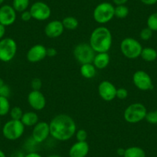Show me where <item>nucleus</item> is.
I'll use <instances>...</instances> for the list:
<instances>
[{
	"mask_svg": "<svg viewBox=\"0 0 157 157\" xmlns=\"http://www.w3.org/2000/svg\"><path fill=\"white\" fill-rule=\"evenodd\" d=\"M50 136L55 140L66 142L75 136L76 123L69 115L61 113L52 118L49 122Z\"/></svg>",
	"mask_w": 157,
	"mask_h": 157,
	"instance_id": "f257e3e1",
	"label": "nucleus"
},
{
	"mask_svg": "<svg viewBox=\"0 0 157 157\" xmlns=\"http://www.w3.org/2000/svg\"><path fill=\"white\" fill-rule=\"evenodd\" d=\"M89 44L96 53L108 52L113 44V36L109 29L104 25L95 28L90 34Z\"/></svg>",
	"mask_w": 157,
	"mask_h": 157,
	"instance_id": "f03ea898",
	"label": "nucleus"
},
{
	"mask_svg": "<svg viewBox=\"0 0 157 157\" xmlns=\"http://www.w3.org/2000/svg\"><path fill=\"white\" fill-rule=\"evenodd\" d=\"M146 107L140 102H134L128 105L123 113L125 121L130 124H136L146 119Z\"/></svg>",
	"mask_w": 157,
	"mask_h": 157,
	"instance_id": "7ed1b4c3",
	"label": "nucleus"
},
{
	"mask_svg": "<svg viewBox=\"0 0 157 157\" xmlns=\"http://www.w3.org/2000/svg\"><path fill=\"white\" fill-rule=\"evenodd\" d=\"M93 16L97 23L101 25L108 23L115 17V6L110 2H101L95 7Z\"/></svg>",
	"mask_w": 157,
	"mask_h": 157,
	"instance_id": "20e7f679",
	"label": "nucleus"
},
{
	"mask_svg": "<svg viewBox=\"0 0 157 157\" xmlns=\"http://www.w3.org/2000/svg\"><path fill=\"white\" fill-rule=\"evenodd\" d=\"M143 46L137 39L132 37H126L120 43V51L126 58L135 59L140 57Z\"/></svg>",
	"mask_w": 157,
	"mask_h": 157,
	"instance_id": "39448f33",
	"label": "nucleus"
},
{
	"mask_svg": "<svg viewBox=\"0 0 157 157\" xmlns=\"http://www.w3.org/2000/svg\"><path fill=\"white\" fill-rule=\"evenodd\" d=\"M25 126L21 120H10L3 125L2 132L3 136L10 141H15L23 136Z\"/></svg>",
	"mask_w": 157,
	"mask_h": 157,
	"instance_id": "423d86ee",
	"label": "nucleus"
},
{
	"mask_svg": "<svg viewBox=\"0 0 157 157\" xmlns=\"http://www.w3.org/2000/svg\"><path fill=\"white\" fill-rule=\"evenodd\" d=\"M18 46L13 38L5 37L0 40V61L10 63L17 53Z\"/></svg>",
	"mask_w": 157,
	"mask_h": 157,
	"instance_id": "0eeeda50",
	"label": "nucleus"
},
{
	"mask_svg": "<svg viewBox=\"0 0 157 157\" xmlns=\"http://www.w3.org/2000/svg\"><path fill=\"white\" fill-rule=\"evenodd\" d=\"M96 52L89 43H78L73 49V56L78 63L86 64L92 63Z\"/></svg>",
	"mask_w": 157,
	"mask_h": 157,
	"instance_id": "6e6552de",
	"label": "nucleus"
},
{
	"mask_svg": "<svg viewBox=\"0 0 157 157\" xmlns=\"http://www.w3.org/2000/svg\"><path fill=\"white\" fill-rule=\"evenodd\" d=\"M32 18L37 21H46L50 18L52 10L47 3L42 1H37L29 7Z\"/></svg>",
	"mask_w": 157,
	"mask_h": 157,
	"instance_id": "1a4fd4ad",
	"label": "nucleus"
},
{
	"mask_svg": "<svg viewBox=\"0 0 157 157\" xmlns=\"http://www.w3.org/2000/svg\"><path fill=\"white\" fill-rule=\"evenodd\" d=\"M132 82L138 90L146 92L153 89L152 79L144 70H137L132 75Z\"/></svg>",
	"mask_w": 157,
	"mask_h": 157,
	"instance_id": "9d476101",
	"label": "nucleus"
},
{
	"mask_svg": "<svg viewBox=\"0 0 157 157\" xmlns=\"http://www.w3.org/2000/svg\"><path fill=\"white\" fill-rule=\"evenodd\" d=\"M50 136L49 123L46 121H39L33 127L31 138L37 144L44 143Z\"/></svg>",
	"mask_w": 157,
	"mask_h": 157,
	"instance_id": "9b49d317",
	"label": "nucleus"
},
{
	"mask_svg": "<svg viewBox=\"0 0 157 157\" xmlns=\"http://www.w3.org/2000/svg\"><path fill=\"white\" fill-rule=\"evenodd\" d=\"M27 102L34 111H41L46 105V99L40 90H32L27 96Z\"/></svg>",
	"mask_w": 157,
	"mask_h": 157,
	"instance_id": "f8f14e48",
	"label": "nucleus"
},
{
	"mask_svg": "<svg viewBox=\"0 0 157 157\" xmlns=\"http://www.w3.org/2000/svg\"><path fill=\"white\" fill-rule=\"evenodd\" d=\"M117 88L113 82L108 80H103L98 86V93L102 99L110 102L116 99Z\"/></svg>",
	"mask_w": 157,
	"mask_h": 157,
	"instance_id": "ddd939ff",
	"label": "nucleus"
},
{
	"mask_svg": "<svg viewBox=\"0 0 157 157\" xmlns=\"http://www.w3.org/2000/svg\"><path fill=\"white\" fill-rule=\"evenodd\" d=\"M47 48L42 44H36L30 47L26 52V59L31 63L43 61L46 56Z\"/></svg>",
	"mask_w": 157,
	"mask_h": 157,
	"instance_id": "4468645a",
	"label": "nucleus"
},
{
	"mask_svg": "<svg viewBox=\"0 0 157 157\" xmlns=\"http://www.w3.org/2000/svg\"><path fill=\"white\" fill-rule=\"evenodd\" d=\"M17 18V13L10 5H2L0 7V24L10 26L15 23Z\"/></svg>",
	"mask_w": 157,
	"mask_h": 157,
	"instance_id": "2eb2a0df",
	"label": "nucleus"
},
{
	"mask_svg": "<svg viewBox=\"0 0 157 157\" xmlns=\"http://www.w3.org/2000/svg\"><path fill=\"white\" fill-rule=\"evenodd\" d=\"M64 26L62 21L55 19L48 22L44 29L45 35L50 39H56L60 37L64 33Z\"/></svg>",
	"mask_w": 157,
	"mask_h": 157,
	"instance_id": "dca6fc26",
	"label": "nucleus"
},
{
	"mask_svg": "<svg viewBox=\"0 0 157 157\" xmlns=\"http://www.w3.org/2000/svg\"><path fill=\"white\" fill-rule=\"evenodd\" d=\"M90 149V145L86 141H76L69 148V157H86Z\"/></svg>",
	"mask_w": 157,
	"mask_h": 157,
	"instance_id": "f3484780",
	"label": "nucleus"
},
{
	"mask_svg": "<svg viewBox=\"0 0 157 157\" xmlns=\"http://www.w3.org/2000/svg\"><path fill=\"white\" fill-rule=\"evenodd\" d=\"M110 63V56L108 52H98L95 55L93 64L96 69H104Z\"/></svg>",
	"mask_w": 157,
	"mask_h": 157,
	"instance_id": "a211bd4d",
	"label": "nucleus"
},
{
	"mask_svg": "<svg viewBox=\"0 0 157 157\" xmlns=\"http://www.w3.org/2000/svg\"><path fill=\"white\" fill-rule=\"evenodd\" d=\"M39 121V116L36 111L25 112L21 119V122L25 127H33Z\"/></svg>",
	"mask_w": 157,
	"mask_h": 157,
	"instance_id": "6ab92c4d",
	"label": "nucleus"
},
{
	"mask_svg": "<svg viewBox=\"0 0 157 157\" xmlns=\"http://www.w3.org/2000/svg\"><path fill=\"white\" fill-rule=\"evenodd\" d=\"M80 74L83 78L90 79L96 76L97 69L95 67L94 65L92 63H86V64H82L80 66Z\"/></svg>",
	"mask_w": 157,
	"mask_h": 157,
	"instance_id": "aec40b11",
	"label": "nucleus"
},
{
	"mask_svg": "<svg viewBox=\"0 0 157 157\" xmlns=\"http://www.w3.org/2000/svg\"><path fill=\"white\" fill-rule=\"evenodd\" d=\"M123 157H146V152L140 146H129L125 149Z\"/></svg>",
	"mask_w": 157,
	"mask_h": 157,
	"instance_id": "412c9836",
	"label": "nucleus"
},
{
	"mask_svg": "<svg viewBox=\"0 0 157 157\" xmlns=\"http://www.w3.org/2000/svg\"><path fill=\"white\" fill-rule=\"evenodd\" d=\"M140 57L147 63H152L156 60L157 59V51L152 47H145L143 48Z\"/></svg>",
	"mask_w": 157,
	"mask_h": 157,
	"instance_id": "4be33fe9",
	"label": "nucleus"
},
{
	"mask_svg": "<svg viewBox=\"0 0 157 157\" xmlns=\"http://www.w3.org/2000/svg\"><path fill=\"white\" fill-rule=\"evenodd\" d=\"M62 22H63L65 29H67L69 31L75 30L79 25L78 20L74 16H66L62 20Z\"/></svg>",
	"mask_w": 157,
	"mask_h": 157,
	"instance_id": "5701e85b",
	"label": "nucleus"
},
{
	"mask_svg": "<svg viewBox=\"0 0 157 157\" xmlns=\"http://www.w3.org/2000/svg\"><path fill=\"white\" fill-rule=\"evenodd\" d=\"M30 5V0H13L12 6L14 8L16 13H22L28 10Z\"/></svg>",
	"mask_w": 157,
	"mask_h": 157,
	"instance_id": "b1692460",
	"label": "nucleus"
},
{
	"mask_svg": "<svg viewBox=\"0 0 157 157\" xmlns=\"http://www.w3.org/2000/svg\"><path fill=\"white\" fill-rule=\"evenodd\" d=\"M11 106L9 98L0 96V117L5 116L10 113Z\"/></svg>",
	"mask_w": 157,
	"mask_h": 157,
	"instance_id": "393cba45",
	"label": "nucleus"
},
{
	"mask_svg": "<svg viewBox=\"0 0 157 157\" xmlns=\"http://www.w3.org/2000/svg\"><path fill=\"white\" fill-rule=\"evenodd\" d=\"M129 13V8L126 5H120L115 6V17L117 19H126Z\"/></svg>",
	"mask_w": 157,
	"mask_h": 157,
	"instance_id": "a878e982",
	"label": "nucleus"
},
{
	"mask_svg": "<svg viewBox=\"0 0 157 157\" xmlns=\"http://www.w3.org/2000/svg\"><path fill=\"white\" fill-rule=\"evenodd\" d=\"M146 25L152 32H157V12L149 15L146 20Z\"/></svg>",
	"mask_w": 157,
	"mask_h": 157,
	"instance_id": "bb28decb",
	"label": "nucleus"
},
{
	"mask_svg": "<svg viewBox=\"0 0 157 157\" xmlns=\"http://www.w3.org/2000/svg\"><path fill=\"white\" fill-rule=\"evenodd\" d=\"M23 113L22 108H20L19 106H14L11 108L9 114L11 117V120H21L22 116H23Z\"/></svg>",
	"mask_w": 157,
	"mask_h": 157,
	"instance_id": "cd10ccee",
	"label": "nucleus"
},
{
	"mask_svg": "<svg viewBox=\"0 0 157 157\" xmlns=\"http://www.w3.org/2000/svg\"><path fill=\"white\" fill-rule=\"evenodd\" d=\"M152 34H153V32L148 27H146L140 31V37L143 41H148L152 37Z\"/></svg>",
	"mask_w": 157,
	"mask_h": 157,
	"instance_id": "c85d7f7f",
	"label": "nucleus"
},
{
	"mask_svg": "<svg viewBox=\"0 0 157 157\" xmlns=\"http://www.w3.org/2000/svg\"><path fill=\"white\" fill-rule=\"evenodd\" d=\"M145 120L149 124L157 125V109L153 110V111L148 112Z\"/></svg>",
	"mask_w": 157,
	"mask_h": 157,
	"instance_id": "c756f323",
	"label": "nucleus"
},
{
	"mask_svg": "<svg viewBox=\"0 0 157 157\" xmlns=\"http://www.w3.org/2000/svg\"><path fill=\"white\" fill-rule=\"evenodd\" d=\"M74 136L76 139V141L84 142L86 141L87 138H88V133H87V132L85 129H77Z\"/></svg>",
	"mask_w": 157,
	"mask_h": 157,
	"instance_id": "7c9ffc66",
	"label": "nucleus"
},
{
	"mask_svg": "<svg viewBox=\"0 0 157 157\" xmlns=\"http://www.w3.org/2000/svg\"><path fill=\"white\" fill-rule=\"evenodd\" d=\"M129 96V92L126 90V88H119L116 90V98H117L118 99H120V100H124Z\"/></svg>",
	"mask_w": 157,
	"mask_h": 157,
	"instance_id": "2f4dec72",
	"label": "nucleus"
},
{
	"mask_svg": "<svg viewBox=\"0 0 157 157\" xmlns=\"http://www.w3.org/2000/svg\"><path fill=\"white\" fill-rule=\"evenodd\" d=\"M31 87L33 90H40L43 87V82L39 78H34L31 82Z\"/></svg>",
	"mask_w": 157,
	"mask_h": 157,
	"instance_id": "473e14b6",
	"label": "nucleus"
},
{
	"mask_svg": "<svg viewBox=\"0 0 157 157\" xmlns=\"http://www.w3.org/2000/svg\"><path fill=\"white\" fill-rule=\"evenodd\" d=\"M11 95V89L6 84H4L2 87H0V96L9 98Z\"/></svg>",
	"mask_w": 157,
	"mask_h": 157,
	"instance_id": "72a5a7b5",
	"label": "nucleus"
},
{
	"mask_svg": "<svg viewBox=\"0 0 157 157\" xmlns=\"http://www.w3.org/2000/svg\"><path fill=\"white\" fill-rule=\"evenodd\" d=\"M20 18L23 22H29V21L31 20V19H33L29 10H25V11L21 13Z\"/></svg>",
	"mask_w": 157,
	"mask_h": 157,
	"instance_id": "f704fd0d",
	"label": "nucleus"
},
{
	"mask_svg": "<svg viewBox=\"0 0 157 157\" xmlns=\"http://www.w3.org/2000/svg\"><path fill=\"white\" fill-rule=\"evenodd\" d=\"M46 54H47L48 57H55L57 55V50L53 47L47 48Z\"/></svg>",
	"mask_w": 157,
	"mask_h": 157,
	"instance_id": "c9c22d12",
	"label": "nucleus"
},
{
	"mask_svg": "<svg viewBox=\"0 0 157 157\" xmlns=\"http://www.w3.org/2000/svg\"><path fill=\"white\" fill-rule=\"evenodd\" d=\"M25 154L22 151L17 150L13 152L10 155V157H25Z\"/></svg>",
	"mask_w": 157,
	"mask_h": 157,
	"instance_id": "e433bc0d",
	"label": "nucleus"
},
{
	"mask_svg": "<svg viewBox=\"0 0 157 157\" xmlns=\"http://www.w3.org/2000/svg\"><path fill=\"white\" fill-rule=\"evenodd\" d=\"M140 2L146 6H153L157 3V0H140Z\"/></svg>",
	"mask_w": 157,
	"mask_h": 157,
	"instance_id": "4c0bfd02",
	"label": "nucleus"
},
{
	"mask_svg": "<svg viewBox=\"0 0 157 157\" xmlns=\"http://www.w3.org/2000/svg\"><path fill=\"white\" fill-rule=\"evenodd\" d=\"M6 29L5 25L0 24V40L5 38L4 36L6 35Z\"/></svg>",
	"mask_w": 157,
	"mask_h": 157,
	"instance_id": "58836bf2",
	"label": "nucleus"
},
{
	"mask_svg": "<svg viewBox=\"0 0 157 157\" xmlns=\"http://www.w3.org/2000/svg\"><path fill=\"white\" fill-rule=\"evenodd\" d=\"M25 157H43V156H42V155H40L39 152L34 151V152H29L28 153L25 154Z\"/></svg>",
	"mask_w": 157,
	"mask_h": 157,
	"instance_id": "ea45409f",
	"label": "nucleus"
},
{
	"mask_svg": "<svg viewBox=\"0 0 157 157\" xmlns=\"http://www.w3.org/2000/svg\"><path fill=\"white\" fill-rule=\"evenodd\" d=\"M113 4L116 6H120V5H126L127 3L129 0H112Z\"/></svg>",
	"mask_w": 157,
	"mask_h": 157,
	"instance_id": "a19ab883",
	"label": "nucleus"
},
{
	"mask_svg": "<svg viewBox=\"0 0 157 157\" xmlns=\"http://www.w3.org/2000/svg\"><path fill=\"white\" fill-rule=\"evenodd\" d=\"M116 152H117L118 155H120V156H123L125 153V149L123 148H119V149L116 150Z\"/></svg>",
	"mask_w": 157,
	"mask_h": 157,
	"instance_id": "79ce46f5",
	"label": "nucleus"
},
{
	"mask_svg": "<svg viewBox=\"0 0 157 157\" xmlns=\"http://www.w3.org/2000/svg\"><path fill=\"white\" fill-rule=\"evenodd\" d=\"M0 157H6V153L2 150V149H0Z\"/></svg>",
	"mask_w": 157,
	"mask_h": 157,
	"instance_id": "37998d69",
	"label": "nucleus"
},
{
	"mask_svg": "<svg viewBox=\"0 0 157 157\" xmlns=\"http://www.w3.org/2000/svg\"><path fill=\"white\" fill-rule=\"evenodd\" d=\"M5 84V82H4V80L2 79V78H0V87H2V86Z\"/></svg>",
	"mask_w": 157,
	"mask_h": 157,
	"instance_id": "c03bdc74",
	"label": "nucleus"
},
{
	"mask_svg": "<svg viewBox=\"0 0 157 157\" xmlns=\"http://www.w3.org/2000/svg\"><path fill=\"white\" fill-rule=\"evenodd\" d=\"M47 157H63V156H61V155H56V154H52V155H49V156Z\"/></svg>",
	"mask_w": 157,
	"mask_h": 157,
	"instance_id": "a18cd8bd",
	"label": "nucleus"
},
{
	"mask_svg": "<svg viewBox=\"0 0 157 157\" xmlns=\"http://www.w3.org/2000/svg\"><path fill=\"white\" fill-rule=\"evenodd\" d=\"M4 2H5V0H0V6H2Z\"/></svg>",
	"mask_w": 157,
	"mask_h": 157,
	"instance_id": "49530a36",
	"label": "nucleus"
},
{
	"mask_svg": "<svg viewBox=\"0 0 157 157\" xmlns=\"http://www.w3.org/2000/svg\"><path fill=\"white\" fill-rule=\"evenodd\" d=\"M0 126H1V120H0Z\"/></svg>",
	"mask_w": 157,
	"mask_h": 157,
	"instance_id": "de8ad7c7",
	"label": "nucleus"
}]
</instances>
